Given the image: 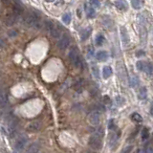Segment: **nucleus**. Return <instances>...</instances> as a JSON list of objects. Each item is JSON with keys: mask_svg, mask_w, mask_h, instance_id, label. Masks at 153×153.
I'll use <instances>...</instances> for the list:
<instances>
[{"mask_svg": "<svg viewBox=\"0 0 153 153\" xmlns=\"http://www.w3.org/2000/svg\"><path fill=\"white\" fill-rule=\"evenodd\" d=\"M102 138H103V128L99 127L90 136L88 141L89 146L94 150H100L102 147Z\"/></svg>", "mask_w": 153, "mask_h": 153, "instance_id": "f257e3e1", "label": "nucleus"}, {"mask_svg": "<svg viewBox=\"0 0 153 153\" xmlns=\"http://www.w3.org/2000/svg\"><path fill=\"white\" fill-rule=\"evenodd\" d=\"M23 22L28 27H32V28L38 29L41 27V20H40L39 15H37V13H34V12L27 13L26 15H24Z\"/></svg>", "mask_w": 153, "mask_h": 153, "instance_id": "f03ea898", "label": "nucleus"}, {"mask_svg": "<svg viewBox=\"0 0 153 153\" xmlns=\"http://www.w3.org/2000/svg\"><path fill=\"white\" fill-rule=\"evenodd\" d=\"M69 59L71 62L73 63V65L76 68H80L81 66V61L80 59V56H78V48L73 47L71 48V50L69 52Z\"/></svg>", "mask_w": 153, "mask_h": 153, "instance_id": "7ed1b4c3", "label": "nucleus"}, {"mask_svg": "<svg viewBox=\"0 0 153 153\" xmlns=\"http://www.w3.org/2000/svg\"><path fill=\"white\" fill-rule=\"evenodd\" d=\"M110 131L111 132H110V135H109V146H110V148L112 150H114L115 147L117 146V144H118L121 133H120V131L116 130V127Z\"/></svg>", "mask_w": 153, "mask_h": 153, "instance_id": "20e7f679", "label": "nucleus"}, {"mask_svg": "<svg viewBox=\"0 0 153 153\" xmlns=\"http://www.w3.org/2000/svg\"><path fill=\"white\" fill-rule=\"evenodd\" d=\"M100 122V112L99 110H94L89 114L88 122L92 126H97Z\"/></svg>", "mask_w": 153, "mask_h": 153, "instance_id": "39448f33", "label": "nucleus"}, {"mask_svg": "<svg viewBox=\"0 0 153 153\" xmlns=\"http://www.w3.org/2000/svg\"><path fill=\"white\" fill-rule=\"evenodd\" d=\"M27 142H28V137L26 135H20L16 138L15 142V147L16 150H22L24 147L26 146Z\"/></svg>", "mask_w": 153, "mask_h": 153, "instance_id": "423d86ee", "label": "nucleus"}, {"mask_svg": "<svg viewBox=\"0 0 153 153\" xmlns=\"http://www.w3.org/2000/svg\"><path fill=\"white\" fill-rule=\"evenodd\" d=\"M69 44H70V38L67 35H62L61 39L59 40V42H57V47H59V50L63 51L69 46Z\"/></svg>", "mask_w": 153, "mask_h": 153, "instance_id": "0eeeda50", "label": "nucleus"}, {"mask_svg": "<svg viewBox=\"0 0 153 153\" xmlns=\"http://www.w3.org/2000/svg\"><path fill=\"white\" fill-rule=\"evenodd\" d=\"M121 38H122V44H124V46H127L129 44L130 38H129L127 30L125 27H121Z\"/></svg>", "mask_w": 153, "mask_h": 153, "instance_id": "6e6552de", "label": "nucleus"}, {"mask_svg": "<svg viewBox=\"0 0 153 153\" xmlns=\"http://www.w3.org/2000/svg\"><path fill=\"white\" fill-rule=\"evenodd\" d=\"M41 128V122H30L29 125L27 126V130L30 132H37Z\"/></svg>", "mask_w": 153, "mask_h": 153, "instance_id": "1a4fd4ad", "label": "nucleus"}, {"mask_svg": "<svg viewBox=\"0 0 153 153\" xmlns=\"http://www.w3.org/2000/svg\"><path fill=\"white\" fill-rule=\"evenodd\" d=\"M8 104V96L0 87V107H6Z\"/></svg>", "mask_w": 153, "mask_h": 153, "instance_id": "9d476101", "label": "nucleus"}, {"mask_svg": "<svg viewBox=\"0 0 153 153\" xmlns=\"http://www.w3.org/2000/svg\"><path fill=\"white\" fill-rule=\"evenodd\" d=\"M12 13H15V15H21L23 13V8L21 6V4L19 2H15L13 5V8H12Z\"/></svg>", "mask_w": 153, "mask_h": 153, "instance_id": "9b49d317", "label": "nucleus"}, {"mask_svg": "<svg viewBox=\"0 0 153 153\" xmlns=\"http://www.w3.org/2000/svg\"><path fill=\"white\" fill-rule=\"evenodd\" d=\"M17 15H15V13H10L9 15H7L6 19H5V23H6L7 26H13V24L16 22V20H17Z\"/></svg>", "mask_w": 153, "mask_h": 153, "instance_id": "f8f14e48", "label": "nucleus"}, {"mask_svg": "<svg viewBox=\"0 0 153 153\" xmlns=\"http://www.w3.org/2000/svg\"><path fill=\"white\" fill-rule=\"evenodd\" d=\"M147 13L144 12V13H140V15H138V21H139V24H140V26H144V27H146V25L147 24Z\"/></svg>", "mask_w": 153, "mask_h": 153, "instance_id": "ddd939ff", "label": "nucleus"}, {"mask_svg": "<svg viewBox=\"0 0 153 153\" xmlns=\"http://www.w3.org/2000/svg\"><path fill=\"white\" fill-rule=\"evenodd\" d=\"M115 5L121 11H126L128 9V4L125 0H116L115 1Z\"/></svg>", "mask_w": 153, "mask_h": 153, "instance_id": "4468645a", "label": "nucleus"}, {"mask_svg": "<svg viewBox=\"0 0 153 153\" xmlns=\"http://www.w3.org/2000/svg\"><path fill=\"white\" fill-rule=\"evenodd\" d=\"M102 25L107 29H110L113 27V21L109 16H102Z\"/></svg>", "mask_w": 153, "mask_h": 153, "instance_id": "2eb2a0df", "label": "nucleus"}, {"mask_svg": "<svg viewBox=\"0 0 153 153\" xmlns=\"http://www.w3.org/2000/svg\"><path fill=\"white\" fill-rule=\"evenodd\" d=\"M92 33V29L91 27H87V28H84L82 31L80 32V37H81V40H86L87 38L90 37Z\"/></svg>", "mask_w": 153, "mask_h": 153, "instance_id": "dca6fc26", "label": "nucleus"}, {"mask_svg": "<svg viewBox=\"0 0 153 153\" xmlns=\"http://www.w3.org/2000/svg\"><path fill=\"white\" fill-rule=\"evenodd\" d=\"M112 74H113V70H112V68L110 66H104L102 69V76L103 78H105V80H107L108 78H110L112 76Z\"/></svg>", "mask_w": 153, "mask_h": 153, "instance_id": "f3484780", "label": "nucleus"}, {"mask_svg": "<svg viewBox=\"0 0 153 153\" xmlns=\"http://www.w3.org/2000/svg\"><path fill=\"white\" fill-rule=\"evenodd\" d=\"M96 57H97V59L99 61H105L108 57V54L106 51H99Z\"/></svg>", "mask_w": 153, "mask_h": 153, "instance_id": "a211bd4d", "label": "nucleus"}, {"mask_svg": "<svg viewBox=\"0 0 153 153\" xmlns=\"http://www.w3.org/2000/svg\"><path fill=\"white\" fill-rule=\"evenodd\" d=\"M117 70H118L120 78H122V76H125V75H126V72H125V68H124V64H122V62H118V63H117Z\"/></svg>", "mask_w": 153, "mask_h": 153, "instance_id": "6ab92c4d", "label": "nucleus"}, {"mask_svg": "<svg viewBox=\"0 0 153 153\" xmlns=\"http://www.w3.org/2000/svg\"><path fill=\"white\" fill-rule=\"evenodd\" d=\"M131 5L135 10H140L144 5V0H131Z\"/></svg>", "mask_w": 153, "mask_h": 153, "instance_id": "aec40b11", "label": "nucleus"}, {"mask_svg": "<svg viewBox=\"0 0 153 153\" xmlns=\"http://www.w3.org/2000/svg\"><path fill=\"white\" fill-rule=\"evenodd\" d=\"M49 33H50V35H51L54 38H59V37H61V30L56 28V26H55L54 28L52 29Z\"/></svg>", "mask_w": 153, "mask_h": 153, "instance_id": "412c9836", "label": "nucleus"}, {"mask_svg": "<svg viewBox=\"0 0 153 153\" xmlns=\"http://www.w3.org/2000/svg\"><path fill=\"white\" fill-rule=\"evenodd\" d=\"M83 86H84L83 80H78L75 83V85H74V88H75L76 91L81 92V91H82V89H83Z\"/></svg>", "mask_w": 153, "mask_h": 153, "instance_id": "4be33fe9", "label": "nucleus"}, {"mask_svg": "<svg viewBox=\"0 0 153 153\" xmlns=\"http://www.w3.org/2000/svg\"><path fill=\"white\" fill-rule=\"evenodd\" d=\"M147 96V91H146V87H142V88L139 90V93H138V98L139 100H144Z\"/></svg>", "mask_w": 153, "mask_h": 153, "instance_id": "5701e85b", "label": "nucleus"}, {"mask_svg": "<svg viewBox=\"0 0 153 153\" xmlns=\"http://www.w3.org/2000/svg\"><path fill=\"white\" fill-rule=\"evenodd\" d=\"M144 72H146L148 76H151L153 74V64L151 62H146V68H144Z\"/></svg>", "mask_w": 153, "mask_h": 153, "instance_id": "b1692460", "label": "nucleus"}, {"mask_svg": "<svg viewBox=\"0 0 153 153\" xmlns=\"http://www.w3.org/2000/svg\"><path fill=\"white\" fill-rule=\"evenodd\" d=\"M38 150H39V146L37 144H33L28 148L26 153H37Z\"/></svg>", "mask_w": 153, "mask_h": 153, "instance_id": "393cba45", "label": "nucleus"}, {"mask_svg": "<svg viewBox=\"0 0 153 153\" xmlns=\"http://www.w3.org/2000/svg\"><path fill=\"white\" fill-rule=\"evenodd\" d=\"M131 120L135 122H143V117L139 113H133L131 115Z\"/></svg>", "mask_w": 153, "mask_h": 153, "instance_id": "a878e982", "label": "nucleus"}, {"mask_svg": "<svg viewBox=\"0 0 153 153\" xmlns=\"http://www.w3.org/2000/svg\"><path fill=\"white\" fill-rule=\"evenodd\" d=\"M71 19H72V16H71L69 13H66L62 15V21H63V23L66 24V25H68V24L71 22Z\"/></svg>", "mask_w": 153, "mask_h": 153, "instance_id": "bb28decb", "label": "nucleus"}, {"mask_svg": "<svg viewBox=\"0 0 153 153\" xmlns=\"http://www.w3.org/2000/svg\"><path fill=\"white\" fill-rule=\"evenodd\" d=\"M104 37H103L102 35H98L97 37H96V44H97L98 46H100L103 44V42H104Z\"/></svg>", "mask_w": 153, "mask_h": 153, "instance_id": "cd10ccee", "label": "nucleus"}, {"mask_svg": "<svg viewBox=\"0 0 153 153\" xmlns=\"http://www.w3.org/2000/svg\"><path fill=\"white\" fill-rule=\"evenodd\" d=\"M146 61H138L137 63H136V67H137V69L139 71H144V68H146Z\"/></svg>", "mask_w": 153, "mask_h": 153, "instance_id": "c85d7f7f", "label": "nucleus"}, {"mask_svg": "<svg viewBox=\"0 0 153 153\" xmlns=\"http://www.w3.org/2000/svg\"><path fill=\"white\" fill-rule=\"evenodd\" d=\"M148 135H149V133H148V129L147 128H143V130H142V133H141V137L142 139L144 141V140H147V138H148Z\"/></svg>", "mask_w": 153, "mask_h": 153, "instance_id": "c756f323", "label": "nucleus"}, {"mask_svg": "<svg viewBox=\"0 0 153 153\" xmlns=\"http://www.w3.org/2000/svg\"><path fill=\"white\" fill-rule=\"evenodd\" d=\"M138 78H136L135 76H131V78H129V84H130V86L131 87H135L136 85H137L138 84Z\"/></svg>", "mask_w": 153, "mask_h": 153, "instance_id": "7c9ffc66", "label": "nucleus"}, {"mask_svg": "<svg viewBox=\"0 0 153 153\" xmlns=\"http://www.w3.org/2000/svg\"><path fill=\"white\" fill-rule=\"evenodd\" d=\"M95 13H96V12H95L94 8H90V9L87 10V16H88V17H90V18L94 17Z\"/></svg>", "mask_w": 153, "mask_h": 153, "instance_id": "2f4dec72", "label": "nucleus"}, {"mask_svg": "<svg viewBox=\"0 0 153 153\" xmlns=\"http://www.w3.org/2000/svg\"><path fill=\"white\" fill-rule=\"evenodd\" d=\"M90 4L93 8H99L100 7V0H90Z\"/></svg>", "mask_w": 153, "mask_h": 153, "instance_id": "473e14b6", "label": "nucleus"}, {"mask_svg": "<svg viewBox=\"0 0 153 153\" xmlns=\"http://www.w3.org/2000/svg\"><path fill=\"white\" fill-rule=\"evenodd\" d=\"M92 72H93V75L95 76V78H99V69H98L97 66L92 67Z\"/></svg>", "mask_w": 153, "mask_h": 153, "instance_id": "72a5a7b5", "label": "nucleus"}, {"mask_svg": "<svg viewBox=\"0 0 153 153\" xmlns=\"http://www.w3.org/2000/svg\"><path fill=\"white\" fill-rule=\"evenodd\" d=\"M144 151H146V153H153V144H148V146H146Z\"/></svg>", "mask_w": 153, "mask_h": 153, "instance_id": "f704fd0d", "label": "nucleus"}, {"mask_svg": "<svg viewBox=\"0 0 153 153\" xmlns=\"http://www.w3.org/2000/svg\"><path fill=\"white\" fill-rule=\"evenodd\" d=\"M116 102L118 103L119 105H122V103L124 102V100L122 99V97H120V96H118V97H116Z\"/></svg>", "mask_w": 153, "mask_h": 153, "instance_id": "c9c22d12", "label": "nucleus"}, {"mask_svg": "<svg viewBox=\"0 0 153 153\" xmlns=\"http://www.w3.org/2000/svg\"><path fill=\"white\" fill-rule=\"evenodd\" d=\"M115 127L116 126H115V124H114V120H110L108 122V129L112 130V129H114Z\"/></svg>", "mask_w": 153, "mask_h": 153, "instance_id": "e433bc0d", "label": "nucleus"}, {"mask_svg": "<svg viewBox=\"0 0 153 153\" xmlns=\"http://www.w3.org/2000/svg\"><path fill=\"white\" fill-rule=\"evenodd\" d=\"M131 149H132V146H128L125 147L124 149H122V153H130V152H131Z\"/></svg>", "mask_w": 153, "mask_h": 153, "instance_id": "4c0bfd02", "label": "nucleus"}, {"mask_svg": "<svg viewBox=\"0 0 153 153\" xmlns=\"http://www.w3.org/2000/svg\"><path fill=\"white\" fill-rule=\"evenodd\" d=\"M93 55H94V48L91 47V46H89L88 47V57H91Z\"/></svg>", "mask_w": 153, "mask_h": 153, "instance_id": "58836bf2", "label": "nucleus"}, {"mask_svg": "<svg viewBox=\"0 0 153 153\" xmlns=\"http://www.w3.org/2000/svg\"><path fill=\"white\" fill-rule=\"evenodd\" d=\"M56 4L57 5V6H59V5L64 4V1L63 0H56Z\"/></svg>", "mask_w": 153, "mask_h": 153, "instance_id": "ea45409f", "label": "nucleus"}, {"mask_svg": "<svg viewBox=\"0 0 153 153\" xmlns=\"http://www.w3.org/2000/svg\"><path fill=\"white\" fill-rule=\"evenodd\" d=\"M144 53L143 51H142V53H137V54H136V56H137V57H140V56H144Z\"/></svg>", "mask_w": 153, "mask_h": 153, "instance_id": "a19ab883", "label": "nucleus"}, {"mask_svg": "<svg viewBox=\"0 0 153 153\" xmlns=\"http://www.w3.org/2000/svg\"><path fill=\"white\" fill-rule=\"evenodd\" d=\"M135 153H144V151H143V150H141V149H138Z\"/></svg>", "mask_w": 153, "mask_h": 153, "instance_id": "79ce46f5", "label": "nucleus"}, {"mask_svg": "<svg viewBox=\"0 0 153 153\" xmlns=\"http://www.w3.org/2000/svg\"><path fill=\"white\" fill-rule=\"evenodd\" d=\"M2 2H3L4 4H8V2H9V0H2Z\"/></svg>", "mask_w": 153, "mask_h": 153, "instance_id": "37998d69", "label": "nucleus"}, {"mask_svg": "<svg viewBox=\"0 0 153 153\" xmlns=\"http://www.w3.org/2000/svg\"><path fill=\"white\" fill-rule=\"evenodd\" d=\"M47 2H54V1H56V0H46Z\"/></svg>", "mask_w": 153, "mask_h": 153, "instance_id": "c03bdc74", "label": "nucleus"}, {"mask_svg": "<svg viewBox=\"0 0 153 153\" xmlns=\"http://www.w3.org/2000/svg\"><path fill=\"white\" fill-rule=\"evenodd\" d=\"M86 153H95V152H91V151H89V152H86Z\"/></svg>", "mask_w": 153, "mask_h": 153, "instance_id": "a18cd8bd", "label": "nucleus"}]
</instances>
